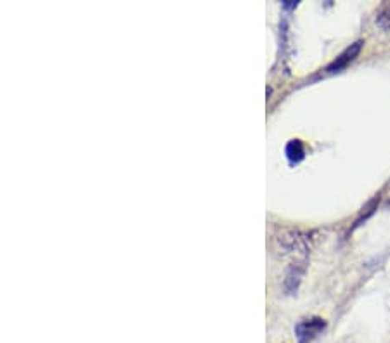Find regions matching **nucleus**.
Segmentation results:
<instances>
[{
    "instance_id": "nucleus-4",
    "label": "nucleus",
    "mask_w": 390,
    "mask_h": 343,
    "mask_svg": "<svg viewBox=\"0 0 390 343\" xmlns=\"http://www.w3.org/2000/svg\"><path fill=\"white\" fill-rule=\"evenodd\" d=\"M286 155H288L291 163H298L305 155L304 144H302L298 139H294L291 142H288V146H286Z\"/></svg>"
},
{
    "instance_id": "nucleus-2",
    "label": "nucleus",
    "mask_w": 390,
    "mask_h": 343,
    "mask_svg": "<svg viewBox=\"0 0 390 343\" xmlns=\"http://www.w3.org/2000/svg\"><path fill=\"white\" fill-rule=\"evenodd\" d=\"M326 329V321L323 318H305L295 326V336H297L298 343H312L317 336L323 335Z\"/></svg>"
},
{
    "instance_id": "nucleus-3",
    "label": "nucleus",
    "mask_w": 390,
    "mask_h": 343,
    "mask_svg": "<svg viewBox=\"0 0 390 343\" xmlns=\"http://www.w3.org/2000/svg\"><path fill=\"white\" fill-rule=\"evenodd\" d=\"M363 44H364L363 40H357V42H354V44H350V47H347L346 51H343L342 54L338 55L337 60L333 61V63L328 64L326 66L328 73H337V71H340V70H343V68L349 66V64L356 60L357 55H359L361 49H363Z\"/></svg>"
},
{
    "instance_id": "nucleus-1",
    "label": "nucleus",
    "mask_w": 390,
    "mask_h": 343,
    "mask_svg": "<svg viewBox=\"0 0 390 343\" xmlns=\"http://www.w3.org/2000/svg\"><path fill=\"white\" fill-rule=\"evenodd\" d=\"M278 241L286 253L305 255L309 250H311V234L302 233L298 229L285 231V233L278 238Z\"/></svg>"
},
{
    "instance_id": "nucleus-5",
    "label": "nucleus",
    "mask_w": 390,
    "mask_h": 343,
    "mask_svg": "<svg viewBox=\"0 0 390 343\" xmlns=\"http://www.w3.org/2000/svg\"><path fill=\"white\" fill-rule=\"evenodd\" d=\"M376 25L380 28H383V30H389L390 28V2H387V4H383L378 9V12H376Z\"/></svg>"
}]
</instances>
